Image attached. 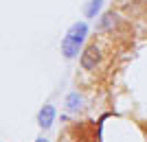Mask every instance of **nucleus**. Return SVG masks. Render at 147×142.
<instances>
[{"instance_id": "f257e3e1", "label": "nucleus", "mask_w": 147, "mask_h": 142, "mask_svg": "<svg viewBox=\"0 0 147 142\" xmlns=\"http://www.w3.org/2000/svg\"><path fill=\"white\" fill-rule=\"evenodd\" d=\"M101 59H103V46H101V42H92L81 53V68L84 70H97L101 66Z\"/></svg>"}, {"instance_id": "f03ea898", "label": "nucleus", "mask_w": 147, "mask_h": 142, "mask_svg": "<svg viewBox=\"0 0 147 142\" xmlns=\"http://www.w3.org/2000/svg\"><path fill=\"white\" fill-rule=\"evenodd\" d=\"M64 37L73 39V42L84 44V42H86V37H88V22H75V24H70V29L66 31Z\"/></svg>"}, {"instance_id": "7ed1b4c3", "label": "nucleus", "mask_w": 147, "mask_h": 142, "mask_svg": "<svg viewBox=\"0 0 147 142\" xmlns=\"http://www.w3.org/2000/svg\"><path fill=\"white\" fill-rule=\"evenodd\" d=\"M53 120H55V107L53 105H44L42 109L37 111V125L42 129H51Z\"/></svg>"}, {"instance_id": "20e7f679", "label": "nucleus", "mask_w": 147, "mask_h": 142, "mask_svg": "<svg viewBox=\"0 0 147 142\" xmlns=\"http://www.w3.org/2000/svg\"><path fill=\"white\" fill-rule=\"evenodd\" d=\"M81 46H84V44H79V42H73V39L64 37V39H61V55L66 57V59H75V57L79 55Z\"/></svg>"}, {"instance_id": "39448f33", "label": "nucleus", "mask_w": 147, "mask_h": 142, "mask_svg": "<svg viewBox=\"0 0 147 142\" xmlns=\"http://www.w3.org/2000/svg\"><path fill=\"white\" fill-rule=\"evenodd\" d=\"M101 9H103V0H88L86 7H84V15H86L88 20H94Z\"/></svg>"}, {"instance_id": "423d86ee", "label": "nucleus", "mask_w": 147, "mask_h": 142, "mask_svg": "<svg viewBox=\"0 0 147 142\" xmlns=\"http://www.w3.org/2000/svg\"><path fill=\"white\" fill-rule=\"evenodd\" d=\"M81 103H84V99L79 96V92H70L66 96V109L68 111H79L81 109Z\"/></svg>"}, {"instance_id": "0eeeda50", "label": "nucleus", "mask_w": 147, "mask_h": 142, "mask_svg": "<svg viewBox=\"0 0 147 142\" xmlns=\"http://www.w3.org/2000/svg\"><path fill=\"white\" fill-rule=\"evenodd\" d=\"M35 142H49V140H46V138H37Z\"/></svg>"}]
</instances>
